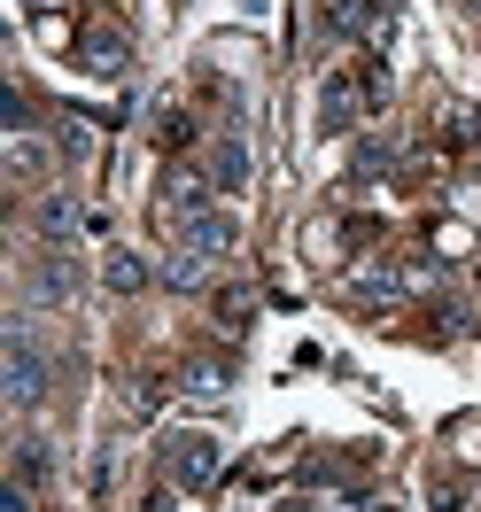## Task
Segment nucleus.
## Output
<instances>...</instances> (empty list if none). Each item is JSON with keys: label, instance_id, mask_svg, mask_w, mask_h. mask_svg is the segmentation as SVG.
<instances>
[{"label": "nucleus", "instance_id": "11", "mask_svg": "<svg viewBox=\"0 0 481 512\" xmlns=\"http://www.w3.org/2000/svg\"><path fill=\"white\" fill-rule=\"evenodd\" d=\"M47 474H55V450L39 443V435H24V443H16V481H24V489H47Z\"/></svg>", "mask_w": 481, "mask_h": 512}, {"label": "nucleus", "instance_id": "1", "mask_svg": "<svg viewBox=\"0 0 481 512\" xmlns=\"http://www.w3.org/2000/svg\"><path fill=\"white\" fill-rule=\"evenodd\" d=\"M47 350H39V326L32 319H8V404L16 412H39L47 404Z\"/></svg>", "mask_w": 481, "mask_h": 512}, {"label": "nucleus", "instance_id": "15", "mask_svg": "<svg viewBox=\"0 0 481 512\" xmlns=\"http://www.w3.org/2000/svg\"><path fill=\"white\" fill-rule=\"evenodd\" d=\"M202 272H210V256H194V249H179L171 264H163V280H171V288H202Z\"/></svg>", "mask_w": 481, "mask_h": 512}, {"label": "nucleus", "instance_id": "9", "mask_svg": "<svg viewBox=\"0 0 481 512\" xmlns=\"http://www.w3.org/2000/svg\"><path fill=\"white\" fill-rule=\"evenodd\" d=\"M39 233H47V241H70V233H78V202H70L63 187L39 194Z\"/></svg>", "mask_w": 481, "mask_h": 512}, {"label": "nucleus", "instance_id": "18", "mask_svg": "<svg viewBox=\"0 0 481 512\" xmlns=\"http://www.w3.org/2000/svg\"><path fill=\"white\" fill-rule=\"evenodd\" d=\"M357 86H365V101L381 109V101H388V70H381V63H365V70H357Z\"/></svg>", "mask_w": 481, "mask_h": 512}, {"label": "nucleus", "instance_id": "12", "mask_svg": "<svg viewBox=\"0 0 481 512\" xmlns=\"http://www.w3.org/2000/svg\"><path fill=\"white\" fill-rule=\"evenodd\" d=\"M101 280H109V295H140L148 288V264H140L132 249H117L109 264H101Z\"/></svg>", "mask_w": 481, "mask_h": 512}, {"label": "nucleus", "instance_id": "10", "mask_svg": "<svg viewBox=\"0 0 481 512\" xmlns=\"http://www.w3.org/2000/svg\"><path fill=\"white\" fill-rule=\"evenodd\" d=\"M210 179H218L225 194H241V187H249V148H241V140H218V156H210Z\"/></svg>", "mask_w": 481, "mask_h": 512}, {"label": "nucleus", "instance_id": "16", "mask_svg": "<svg viewBox=\"0 0 481 512\" xmlns=\"http://www.w3.org/2000/svg\"><path fill=\"white\" fill-rule=\"evenodd\" d=\"M55 148H63V156H86V148H94V132H86V125H78V117H70V125L55 132Z\"/></svg>", "mask_w": 481, "mask_h": 512}, {"label": "nucleus", "instance_id": "13", "mask_svg": "<svg viewBox=\"0 0 481 512\" xmlns=\"http://www.w3.org/2000/svg\"><path fill=\"white\" fill-rule=\"evenodd\" d=\"M39 163H47V148H39L32 132H8V179H16V187L39 179Z\"/></svg>", "mask_w": 481, "mask_h": 512}, {"label": "nucleus", "instance_id": "5", "mask_svg": "<svg viewBox=\"0 0 481 512\" xmlns=\"http://www.w3.org/2000/svg\"><path fill=\"white\" fill-rule=\"evenodd\" d=\"M326 39H373L381 32V8H373V0H326Z\"/></svg>", "mask_w": 481, "mask_h": 512}, {"label": "nucleus", "instance_id": "14", "mask_svg": "<svg viewBox=\"0 0 481 512\" xmlns=\"http://www.w3.org/2000/svg\"><path fill=\"white\" fill-rule=\"evenodd\" d=\"M443 132L458 140V148H474V140H481V109H474V101H443Z\"/></svg>", "mask_w": 481, "mask_h": 512}, {"label": "nucleus", "instance_id": "4", "mask_svg": "<svg viewBox=\"0 0 481 512\" xmlns=\"http://www.w3.org/2000/svg\"><path fill=\"white\" fill-rule=\"evenodd\" d=\"M233 241H241V225L225 218V210H202V218H187V225H179V249L210 256V264H218V256L233 249Z\"/></svg>", "mask_w": 481, "mask_h": 512}, {"label": "nucleus", "instance_id": "17", "mask_svg": "<svg viewBox=\"0 0 481 512\" xmlns=\"http://www.w3.org/2000/svg\"><path fill=\"white\" fill-rule=\"evenodd\" d=\"M381 163H396V140H365L357 148V171H381Z\"/></svg>", "mask_w": 481, "mask_h": 512}, {"label": "nucleus", "instance_id": "2", "mask_svg": "<svg viewBox=\"0 0 481 512\" xmlns=\"http://www.w3.org/2000/svg\"><path fill=\"white\" fill-rule=\"evenodd\" d=\"M218 466H225V450H218V435H202V427H187V435L163 443V474H171V489H210Z\"/></svg>", "mask_w": 481, "mask_h": 512}, {"label": "nucleus", "instance_id": "20", "mask_svg": "<svg viewBox=\"0 0 481 512\" xmlns=\"http://www.w3.org/2000/svg\"><path fill=\"white\" fill-rule=\"evenodd\" d=\"M458 8H466V16H481V0H458Z\"/></svg>", "mask_w": 481, "mask_h": 512}, {"label": "nucleus", "instance_id": "6", "mask_svg": "<svg viewBox=\"0 0 481 512\" xmlns=\"http://www.w3.org/2000/svg\"><path fill=\"white\" fill-rule=\"evenodd\" d=\"M78 63L94 70V78H125V70H132V39H125V32H86Z\"/></svg>", "mask_w": 481, "mask_h": 512}, {"label": "nucleus", "instance_id": "3", "mask_svg": "<svg viewBox=\"0 0 481 512\" xmlns=\"http://www.w3.org/2000/svg\"><path fill=\"white\" fill-rule=\"evenodd\" d=\"M357 117H373V101L357 86V70H326L319 86V132H357Z\"/></svg>", "mask_w": 481, "mask_h": 512}, {"label": "nucleus", "instance_id": "19", "mask_svg": "<svg viewBox=\"0 0 481 512\" xmlns=\"http://www.w3.org/2000/svg\"><path fill=\"white\" fill-rule=\"evenodd\" d=\"M0 512H32V489H24V481H8V489H0Z\"/></svg>", "mask_w": 481, "mask_h": 512}, {"label": "nucleus", "instance_id": "7", "mask_svg": "<svg viewBox=\"0 0 481 512\" xmlns=\"http://www.w3.org/2000/svg\"><path fill=\"white\" fill-rule=\"evenodd\" d=\"M202 202H210V187H202V171H171L163 179V210L187 225V218H202Z\"/></svg>", "mask_w": 481, "mask_h": 512}, {"label": "nucleus", "instance_id": "8", "mask_svg": "<svg viewBox=\"0 0 481 512\" xmlns=\"http://www.w3.org/2000/svg\"><path fill=\"white\" fill-rule=\"evenodd\" d=\"M32 288H39V303H70V288H78L70 256H39V264H32Z\"/></svg>", "mask_w": 481, "mask_h": 512}]
</instances>
